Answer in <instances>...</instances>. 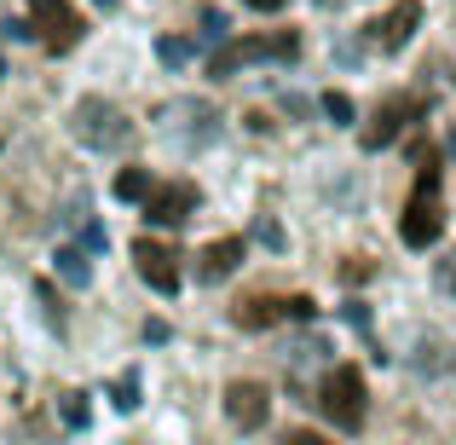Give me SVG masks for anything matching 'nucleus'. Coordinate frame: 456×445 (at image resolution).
I'll return each instance as SVG.
<instances>
[{
	"label": "nucleus",
	"instance_id": "8",
	"mask_svg": "<svg viewBox=\"0 0 456 445\" xmlns=\"http://www.w3.org/2000/svg\"><path fill=\"white\" fill-rule=\"evenodd\" d=\"M191 209H197V185H191V179L156 185L151 197H145V220H151V226H185Z\"/></svg>",
	"mask_w": 456,
	"mask_h": 445
},
{
	"label": "nucleus",
	"instance_id": "13",
	"mask_svg": "<svg viewBox=\"0 0 456 445\" xmlns=\"http://www.w3.org/2000/svg\"><path fill=\"white\" fill-rule=\"evenodd\" d=\"M110 191H116V197H122V202H145L151 191H156V179H151V168H122Z\"/></svg>",
	"mask_w": 456,
	"mask_h": 445
},
{
	"label": "nucleus",
	"instance_id": "17",
	"mask_svg": "<svg viewBox=\"0 0 456 445\" xmlns=\"http://www.w3.org/2000/svg\"><path fill=\"white\" fill-rule=\"evenodd\" d=\"M35 301H41V312H46V324H53V330H64V307H58V290L53 284H35Z\"/></svg>",
	"mask_w": 456,
	"mask_h": 445
},
{
	"label": "nucleus",
	"instance_id": "20",
	"mask_svg": "<svg viewBox=\"0 0 456 445\" xmlns=\"http://www.w3.org/2000/svg\"><path fill=\"white\" fill-rule=\"evenodd\" d=\"M116 405H122V411H134V405H139V382H134V376L116 382Z\"/></svg>",
	"mask_w": 456,
	"mask_h": 445
},
{
	"label": "nucleus",
	"instance_id": "26",
	"mask_svg": "<svg viewBox=\"0 0 456 445\" xmlns=\"http://www.w3.org/2000/svg\"><path fill=\"white\" fill-rule=\"evenodd\" d=\"M445 284H451V290H456V272H445Z\"/></svg>",
	"mask_w": 456,
	"mask_h": 445
},
{
	"label": "nucleus",
	"instance_id": "18",
	"mask_svg": "<svg viewBox=\"0 0 456 445\" xmlns=\"http://www.w3.org/2000/svg\"><path fill=\"white\" fill-rule=\"evenodd\" d=\"M64 423H69V428H87V423H93L87 393H64Z\"/></svg>",
	"mask_w": 456,
	"mask_h": 445
},
{
	"label": "nucleus",
	"instance_id": "9",
	"mask_svg": "<svg viewBox=\"0 0 456 445\" xmlns=\"http://www.w3.org/2000/svg\"><path fill=\"white\" fill-rule=\"evenodd\" d=\"M225 416H232L237 428H266V416H272V393H266V382H232L225 388Z\"/></svg>",
	"mask_w": 456,
	"mask_h": 445
},
{
	"label": "nucleus",
	"instance_id": "12",
	"mask_svg": "<svg viewBox=\"0 0 456 445\" xmlns=\"http://www.w3.org/2000/svg\"><path fill=\"white\" fill-rule=\"evenodd\" d=\"M237 267H243V237H214V243L197 255V278H202V284L232 278Z\"/></svg>",
	"mask_w": 456,
	"mask_h": 445
},
{
	"label": "nucleus",
	"instance_id": "7",
	"mask_svg": "<svg viewBox=\"0 0 456 445\" xmlns=\"http://www.w3.org/2000/svg\"><path fill=\"white\" fill-rule=\"evenodd\" d=\"M134 267H139V278H145L156 295L179 290V255L167 243H156V237H139V243H134Z\"/></svg>",
	"mask_w": 456,
	"mask_h": 445
},
{
	"label": "nucleus",
	"instance_id": "23",
	"mask_svg": "<svg viewBox=\"0 0 456 445\" xmlns=\"http://www.w3.org/2000/svg\"><path fill=\"white\" fill-rule=\"evenodd\" d=\"M341 312H346V324H358V330H364V324H370V307H364V301H346Z\"/></svg>",
	"mask_w": 456,
	"mask_h": 445
},
{
	"label": "nucleus",
	"instance_id": "24",
	"mask_svg": "<svg viewBox=\"0 0 456 445\" xmlns=\"http://www.w3.org/2000/svg\"><path fill=\"white\" fill-rule=\"evenodd\" d=\"M289 445H335V440H323V434H312V428H295Z\"/></svg>",
	"mask_w": 456,
	"mask_h": 445
},
{
	"label": "nucleus",
	"instance_id": "16",
	"mask_svg": "<svg viewBox=\"0 0 456 445\" xmlns=\"http://www.w3.org/2000/svg\"><path fill=\"white\" fill-rule=\"evenodd\" d=\"M318 111L330 116V122H341V128L353 122V99H346V93H335V87H330V93H323V99H318Z\"/></svg>",
	"mask_w": 456,
	"mask_h": 445
},
{
	"label": "nucleus",
	"instance_id": "19",
	"mask_svg": "<svg viewBox=\"0 0 456 445\" xmlns=\"http://www.w3.org/2000/svg\"><path fill=\"white\" fill-rule=\"evenodd\" d=\"M255 237H260L266 249H283V243H289V237H283V226L272 220V214H255Z\"/></svg>",
	"mask_w": 456,
	"mask_h": 445
},
{
	"label": "nucleus",
	"instance_id": "4",
	"mask_svg": "<svg viewBox=\"0 0 456 445\" xmlns=\"http://www.w3.org/2000/svg\"><path fill=\"white\" fill-rule=\"evenodd\" d=\"M69 134L87 151H122L127 134H134V122H127V111L110 104V99H81L76 111H69Z\"/></svg>",
	"mask_w": 456,
	"mask_h": 445
},
{
	"label": "nucleus",
	"instance_id": "25",
	"mask_svg": "<svg viewBox=\"0 0 456 445\" xmlns=\"http://www.w3.org/2000/svg\"><path fill=\"white\" fill-rule=\"evenodd\" d=\"M248 6H255V12H283L289 0H248Z\"/></svg>",
	"mask_w": 456,
	"mask_h": 445
},
{
	"label": "nucleus",
	"instance_id": "14",
	"mask_svg": "<svg viewBox=\"0 0 456 445\" xmlns=\"http://www.w3.org/2000/svg\"><path fill=\"white\" fill-rule=\"evenodd\" d=\"M58 278H64V284H76V290H87V278H93L87 255H81V249H58Z\"/></svg>",
	"mask_w": 456,
	"mask_h": 445
},
{
	"label": "nucleus",
	"instance_id": "3",
	"mask_svg": "<svg viewBox=\"0 0 456 445\" xmlns=\"http://www.w3.org/2000/svg\"><path fill=\"white\" fill-rule=\"evenodd\" d=\"M318 405H323V416H330L335 428L358 434V428H364V411H370V393H364L358 365H330V376L318 382Z\"/></svg>",
	"mask_w": 456,
	"mask_h": 445
},
{
	"label": "nucleus",
	"instance_id": "22",
	"mask_svg": "<svg viewBox=\"0 0 456 445\" xmlns=\"http://www.w3.org/2000/svg\"><path fill=\"white\" fill-rule=\"evenodd\" d=\"M370 278V260H346L341 267V284H364Z\"/></svg>",
	"mask_w": 456,
	"mask_h": 445
},
{
	"label": "nucleus",
	"instance_id": "2",
	"mask_svg": "<svg viewBox=\"0 0 456 445\" xmlns=\"http://www.w3.org/2000/svg\"><path fill=\"white\" fill-rule=\"evenodd\" d=\"M260 58H283V64L301 58V35H295V29H278V35H232V41L208 58V76L225 81V76H237L243 64H260Z\"/></svg>",
	"mask_w": 456,
	"mask_h": 445
},
{
	"label": "nucleus",
	"instance_id": "28",
	"mask_svg": "<svg viewBox=\"0 0 456 445\" xmlns=\"http://www.w3.org/2000/svg\"><path fill=\"white\" fill-rule=\"evenodd\" d=\"M93 6H116V0H93Z\"/></svg>",
	"mask_w": 456,
	"mask_h": 445
},
{
	"label": "nucleus",
	"instance_id": "5",
	"mask_svg": "<svg viewBox=\"0 0 456 445\" xmlns=\"http://www.w3.org/2000/svg\"><path fill=\"white\" fill-rule=\"evenodd\" d=\"M29 35H41L46 53H69L81 41V12L69 0H29Z\"/></svg>",
	"mask_w": 456,
	"mask_h": 445
},
{
	"label": "nucleus",
	"instance_id": "11",
	"mask_svg": "<svg viewBox=\"0 0 456 445\" xmlns=\"http://www.w3.org/2000/svg\"><path fill=\"white\" fill-rule=\"evenodd\" d=\"M370 29H376V46H381V53H399V46L422 29V6H416V0H404V6H393L387 18L370 23Z\"/></svg>",
	"mask_w": 456,
	"mask_h": 445
},
{
	"label": "nucleus",
	"instance_id": "27",
	"mask_svg": "<svg viewBox=\"0 0 456 445\" xmlns=\"http://www.w3.org/2000/svg\"><path fill=\"white\" fill-rule=\"evenodd\" d=\"M445 151H451V156H456V134H451V145H445Z\"/></svg>",
	"mask_w": 456,
	"mask_h": 445
},
{
	"label": "nucleus",
	"instance_id": "6",
	"mask_svg": "<svg viewBox=\"0 0 456 445\" xmlns=\"http://www.w3.org/2000/svg\"><path fill=\"white\" fill-rule=\"evenodd\" d=\"M422 111H428V104H422V99H404V93L381 99V104H376V116L364 122V134H358V145H364V151H387L393 139H399L404 128H411L416 116H422Z\"/></svg>",
	"mask_w": 456,
	"mask_h": 445
},
{
	"label": "nucleus",
	"instance_id": "29",
	"mask_svg": "<svg viewBox=\"0 0 456 445\" xmlns=\"http://www.w3.org/2000/svg\"><path fill=\"white\" fill-rule=\"evenodd\" d=\"M0 76H6V58H0Z\"/></svg>",
	"mask_w": 456,
	"mask_h": 445
},
{
	"label": "nucleus",
	"instance_id": "21",
	"mask_svg": "<svg viewBox=\"0 0 456 445\" xmlns=\"http://www.w3.org/2000/svg\"><path fill=\"white\" fill-rule=\"evenodd\" d=\"M283 307H289V318H301V324H312V312H318V307H312V295H289Z\"/></svg>",
	"mask_w": 456,
	"mask_h": 445
},
{
	"label": "nucleus",
	"instance_id": "10",
	"mask_svg": "<svg viewBox=\"0 0 456 445\" xmlns=\"http://www.w3.org/2000/svg\"><path fill=\"white\" fill-rule=\"evenodd\" d=\"M283 318H289L283 295H266V290L243 295V301L232 307V324H237V330H272V324H283Z\"/></svg>",
	"mask_w": 456,
	"mask_h": 445
},
{
	"label": "nucleus",
	"instance_id": "15",
	"mask_svg": "<svg viewBox=\"0 0 456 445\" xmlns=\"http://www.w3.org/2000/svg\"><path fill=\"white\" fill-rule=\"evenodd\" d=\"M191 53H197V41H191V35H162V41H156V58H162L167 70L191 64Z\"/></svg>",
	"mask_w": 456,
	"mask_h": 445
},
{
	"label": "nucleus",
	"instance_id": "1",
	"mask_svg": "<svg viewBox=\"0 0 456 445\" xmlns=\"http://www.w3.org/2000/svg\"><path fill=\"white\" fill-rule=\"evenodd\" d=\"M439 185H445L439 156L428 151V145H416V191L404 197V214H399V237L411 249H434L439 232H445V202H439Z\"/></svg>",
	"mask_w": 456,
	"mask_h": 445
}]
</instances>
